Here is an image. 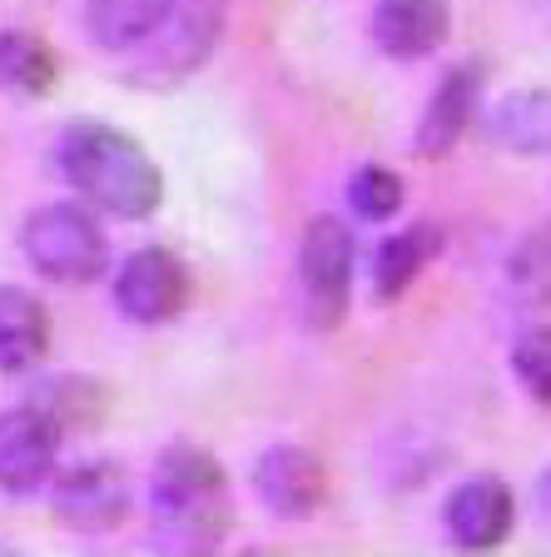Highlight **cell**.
I'll use <instances>...</instances> for the list:
<instances>
[{"instance_id":"44dd1931","label":"cell","mask_w":551,"mask_h":557,"mask_svg":"<svg viewBox=\"0 0 551 557\" xmlns=\"http://www.w3.org/2000/svg\"><path fill=\"white\" fill-rule=\"evenodd\" d=\"M537 512H541V522L551 528V468L541 473V483H537Z\"/></svg>"},{"instance_id":"9c48e42d","label":"cell","mask_w":551,"mask_h":557,"mask_svg":"<svg viewBox=\"0 0 551 557\" xmlns=\"http://www.w3.org/2000/svg\"><path fill=\"white\" fill-rule=\"evenodd\" d=\"M253 487H259V498L278 512V518H309L313 508H323L328 498V468L313 458L309 448H268L253 468Z\"/></svg>"},{"instance_id":"6da1fadb","label":"cell","mask_w":551,"mask_h":557,"mask_svg":"<svg viewBox=\"0 0 551 557\" xmlns=\"http://www.w3.org/2000/svg\"><path fill=\"white\" fill-rule=\"evenodd\" d=\"M60 174H65L75 195L100 205L115 220H150L164 199L160 164L150 150L129 139L125 129L100 125V120H75L55 145Z\"/></svg>"},{"instance_id":"8fae6325","label":"cell","mask_w":551,"mask_h":557,"mask_svg":"<svg viewBox=\"0 0 551 557\" xmlns=\"http://www.w3.org/2000/svg\"><path fill=\"white\" fill-rule=\"evenodd\" d=\"M452 30V5L448 0H378L373 11V35L378 46L398 60H423L433 55Z\"/></svg>"},{"instance_id":"ffe728a7","label":"cell","mask_w":551,"mask_h":557,"mask_svg":"<svg viewBox=\"0 0 551 557\" xmlns=\"http://www.w3.org/2000/svg\"><path fill=\"white\" fill-rule=\"evenodd\" d=\"M512 369H517L522 388H527L537 404L551 408V324L522 334V344L512 348Z\"/></svg>"},{"instance_id":"4fadbf2b","label":"cell","mask_w":551,"mask_h":557,"mask_svg":"<svg viewBox=\"0 0 551 557\" xmlns=\"http://www.w3.org/2000/svg\"><path fill=\"white\" fill-rule=\"evenodd\" d=\"M50 348V309L25 289H0V369L25 373Z\"/></svg>"},{"instance_id":"9a60e30c","label":"cell","mask_w":551,"mask_h":557,"mask_svg":"<svg viewBox=\"0 0 551 557\" xmlns=\"http://www.w3.org/2000/svg\"><path fill=\"white\" fill-rule=\"evenodd\" d=\"M170 11L174 0H85V25H90L95 46L139 50L164 25Z\"/></svg>"},{"instance_id":"7c38bea8","label":"cell","mask_w":551,"mask_h":557,"mask_svg":"<svg viewBox=\"0 0 551 557\" xmlns=\"http://www.w3.org/2000/svg\"><path fill=\"white\" fill-rule=\"evenodd\" d=\"M477 100H483V70L477 65H458L442 75L437 95L427 100L423 125H417V154H448L462 135H467L472 115H477Z\"/></svg>"},{"instance_id":"e0dca14e","label":"cell","mask_w":551,"mask_h":557,"mask_svg":"<svg viewBox=\"0 0 551 557\" xmlns=\"http://www.w3.org/2000/svg\"><path fill=\"white\" fill-rule=\"evenodd\" d=\"M0 85L11 95H40L55 85V55L40 35L30 30H0Z\"/></svg>"},{"instance_id":"3957f363","label":"cell","mask_w":551,"mask_h":557,"mask_svg":"<svg viewBox=\"0 0 551 557\" xmlns=\"http://www.w3.org/2000/svg\"><path fill=\"white\" fill-rule=\"evenodd\" d=\"M21 249L35 274L55 278V284H95L110 269L104 230L75 205H50L30 214L21 230Z\"/></svg>"},{"instance_id":"52a82bcc","label":"cell","mask_w":551,"mask_h":557,"mask_svg":"<svg viewBox=\"0 0 551 557\" xmlns=\"http://www.w3.org/2000/svg\"><path fill=\"white\" fill-rule=\"evenodd\" d=\"M60 458V423L40 404L0 413V493L25 498L46 487Z\"/></svg>"},{"instance_id":"ac0fdd59","label":"cell","mask_w":551,"mask_h":557,"mask_svg":"<svg viewBox=\"0 0 551 557\" xmlns=\"http://www.w3.org/2000/svg\"><path fill=\"white\" fill-rule=\"evenodd\" d=\"M512 289L527 304H551V224L527 234L512 255Z\"/></svg>"},{"instance_id":"8992f818","label":"cell","mask_w":551,"mask_h":557,"mask_svg":"<svg viewBox=\"0 0 551 557\" xmlns=\"http://www.w3.org/2000/svg\"><path fill=\"white\" fill-rule=\"evenodd\" d=\"M50 512L70 533H115L129 512V483L115 463H75L50 487Z\"/></svg>"},{"instance_id":"30bf717a","label":"cell","mask_w":551,"mask_h":557,"mask_svg":"<svg viewBox=\"0 0 551 557\" xmlns=\"http://www.w3.org/2000/svg\"><path fill=\"white\" fill-rule=\"evenodd\" d=\"M512 518H517V503L506 493L502 478H467L462 487H452L448 498V533L458 547L472 553H487L512 533Z\"/></svg>"},{"instance_id":"5bb4252c","label":"cell","mask_w":551,"mask_h":557,"mask_svg":"<svg viewBox=\"0 0 551 557\" xmlns=\"http://www.w3.org/2000/svg\"><path fill=\"white\" fill-rule=\"evenodd\" d=\"M487 139L512 154H551V90H517L487 115Z\"/></svg>"},{"instance_id":"5b68a950","label":"cell","mask_w":551,"mask_h":557,"mask_svg":"<svg viewBox=\"0 0 551 557\" xmlns=\"http://www.w3.org/2000/svg\"><path fill=\"white\" fill-rule=\"evenodd\" d=\"M299 284H303V309L318 334L343 324L348 313V284H353V234L343 220H313L299 239Z\"/></svg>"},{"instance_id":"2e32d148","label":"cell","mask_w":551,"mask_h":557,"mask_svg":"<svg viewBox=\"0 0 551 557\" xmlns=\"http://www.w3.org/2000/svg\"><path fill=\"white\" fill-rule=\"evenodd\" d=\"M437 255V230L433 224H413V230H398L378 244V259H373V294L378 299H402L408 284L427 269V259Z\"/></svg>"},{"instance_id":"277c9868","label":"cell","mask_w":551,"mask_h":557,"mask_svg":"<svg viewBox=\"0 0 551 557\" xmlns=\"http://www.w3.org/2000/svg\"><path fill=\"white\" fill-rule=\"evenodd\" d=\"M218 30H224V15H218L214 0H174V11L164 15V25L145 40V60L129 70L135 85H150V90H170L184 75H195L218 46Z\"/></svg>"},{"instance_id":"ba28073f","label":"cell","mask_w":551,"mask_h":557,"mask_svg":"<svg viewBox=\"0 0 551 557\" xmlns=\"http://www.w3.org/2000/svg\"><path fill=\"white\" fill-rule=\"evenodd\" d=\"M184 299H189V274H184L179 255L164 249V244L135 249V255L120 264L115 304L135 324H164V319H174V313L184 309Z\"/></svg>"},{"instance_id":"7a4b0ae2","label":"cell","mask_w":551,"mask_h":557,"mask_svg":"<svg viewBox=\"0 0 551 557\" xmlns=\"http://www.w3.org/2000/svg\"><path fill=\"white\" fill-rule=\"evenodd\" d=\"M150 508L154 528L179 547H214L234 528V498L224 483V468L189 443H174L154 463Z\"/></svg>"},{"instance_id":"d6986e66","label":"cell","mask_w":551,"mask_h":557,"mask_svg":"<svg viewBox=\"0 0 551 557\" xmlns=\"http://www.w3.org/2000/svg\"><path fill=\"white\" fill-rule=\"evenodd\" d=\"M348 199L363 220H392L402 209V180L383 164H367V170L353 174V185H348Z\"/></svg>"}]
</instances>
